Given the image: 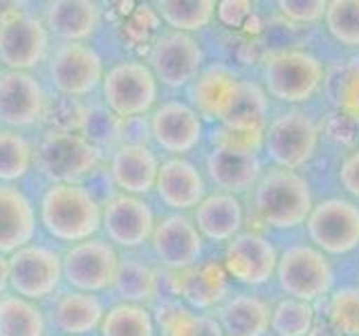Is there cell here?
<instances>
[{"label":"cell","mask_w":359,"mask_h":336,"mask_svg":"<svg viewBox=\"0 0 359 336\" xmlns=\"http://www.w3.org/2000/svg\"><path fill=\"white\" fill-rule=\"evenodd\" d=\"M45 108H48V99L36 76L14 70L0 74V123L3 126H34L45 117Z\"/></svg>","instance_id":"obj_18"},{"label":"cell","mask_w":359,"mask_h":336,"mask_svg":"<svg viewBox=\"0 0 359 336\" xmlns=\"http://www.w3.org/2000/svg\"><path fill=\"white\" fill-rule=\"evenodd\" d=\"M110 291L115 294V298H119V302L146 305L157 294V276L149 265L133 260V258H126V260L119 258Z\"/></svg>","instance_id":"obj_31"},{"label":"cell","mask_w":359,"mask_h":336,"mask_svg":"<svg viewBox=\"0 0 359 336\" xmlns=\"http://www.w3.org/2000/svg\"><path fill=\"white\" fill-rule=\"evenodd\" d=\"M99 164V148H95L81 132L48 130L34 148V166L52 184H79Z\"/></svg>","instance_id":"obj_4"},{"label":"cell","mask_w":359,"mask_h":336,"mask_svg":"<svg viewBox=\"0 0 359 336\" xmlns=\"http://www.w3.org/2000/svg\"><path fill=\"white\" fill-rule=\"evenodd\" d=\"M149 67L153 70L157 83L166 88H184L196 81V76L205 67V52L194 34H182L168 29L155 38Z\"/></svg>","instance_id":"obj_10"},{"label":"cell","mask_w":359,"mask_h":336,"mask_svg":"<svg viewBox=\"0 0 359 336\" xmlns=\"http://www.w3.org/2000/svg\"><path fill=\"white\" fill-rule=\"evenodd\" d=\"M328 321L341 336H359V287H341L330 296Z\"/></svg>","instance_id":"obj_39"},{"label":"cell","mask_w":359,"mask_h":336,"mask_svg":"<svg viewBox=\"0 0 359 336\" xmlns=\"http://www.w3.org/2000/svg\"><path fill=\"white\" fill-rule=\"evenodd\" d=\"M216 321L227 336H263L269 330L272 309L256 296H233L218 307Z\"/></svg>","instance_id":"obj_28"},{"label":"cell","mask_w":359,"mask_h":336,"mask_svg":"<svg viewBox=\"0 0 359 336\" xmlns=\"http://www.w3.org/2000/svg\"><path fill=\"white\" fill-rule=\"evenodd\" d=\"M41 227L59 242H83L101 231V202L83 184H52L41 200Z\"/></svg>","instance_id":"obj_1"},{"label":"cell","mask_w":359,"mask_h":336,"mask_svg":"<svg viewBox=\"0 0 359 336\" xmlns=\"http://www.w3.org/2000/svg\"><path fill=\"white\" fill-rule=\"evenodd\" d=\"M278 9L287 20L306 25V22H317L323 18L328 3L325 0H280Z\"/></svg>","instance_id":"obj_42"},{"label":"cell","mask_w":359,"mask_h":336,"mask_svg":"<svg viewBox=\"0 0 359 336\" xmlns=\"http://www.w3.org/2000/svg\"><path fill=\"white\" fill-rule=\"evenodd\" d=\"M34 166V146L16 130H0V184H14Z\"/></svg>","instance_id":"obj_36"},{"label":"cell","mask_w":359,"mask_h":336,"mask_svg":"<svg viewBox=\"0 0 359 336\" xmlns=\"http://www.w3.org/2000/svg\"><path fill=\"white\" fill-rule=\"evenodd\" d=\"M45 115L50 117V130L63 132H83L86 126V106L79 104V99L61 97L54 101V106L45 108Z\"/></svg>","instance_id":"obj_41"},{"label":"cell","mask_w":359,"mask_h":336,"mask_svg":"<svg viewBox=\"0 0 359 336\" xmlns=\"http://www.w3.org/2000/svg\"><path fill=\"white\" fill-rule=\"evenodd\" d=\"M104 300L97 294L67 289L54 298L50 307V325L63 336H86L99 330L104 321Z\"/></svg>","instance_id":"obj_25"},{"label":"cell","mask_w":359,"mask_h":336,"mask_svg":"<svg viewBox=\"0 0 359 336\" xmlns=\"http://www.w3.org/2000/svg\"><path fill=\"white\" fill-rule=\"evenodd\" d=\"M63 258L50 246L27 244L9 255V289L27 300H43L59 289Z\"/></svg>","instance_id":"obj_9"},{"label":"cell","mask_w":359,"mask_h":336,"mask_svg":"<svg viewBox=\"0 0 359 336\" xmlns=\"http://www.w3.org/2000/svg\"><path fill=\"white\" fill-rule=\"evenodd\" d=\"M155 9L168 27L182 34L205 29L216 18V3L211 0H164L155 3Z\"/></svg>","instance_id":"obj_34"},{"label":"cell","mask_w":359,"mask_h":336,"mask_svg":"<svg viewBox=\"0 0 359 336\" xmlns=\"http://www.w3.org/2000/svg\"><path fill=\"white\" fill-rule=\"evenodd\" d=\"M151 139L157 148L173 157L191 153L202 139V117L184 101H164L157 106L149 121Z\"/></svg>","instance_id":"obj_16"},{"label":"cell","mask_w":359,"mask_h":336,"mask_svg":"<svg viewBox=\"0 0 359 336\" xmlns=\"http://www.w3.org/2000/svg\"><path fill=\"white\" fill-rule=\"evenodd\" d=\"M308 336H341V334L332 328L328 318H321V321H314Z\"/></svg>","instance_id":"obj_45"},{"label":"cell","mask_w":359,"mask_h":336,"mask_svg":"<svg viewBox=\"0 0 359 336\" xmlns=\"http://www.w3.org/2000/svg\"><path fill=\"white\" fill-rule=\"evenodd\" d=\"M157 325L164 336H224L216 318L209 314H198L177 300L160 307Z\"/></svg>","instance_id":"obj_32"},{"label":"cell","mask_w":359,"mask_h":336,"mask_svg":"<svg viewBox=\"0 0 359 336\" xmlns=\"http://www.w3.org/2000/svg\"><path fill=\"white\" fill-rule=\"evenodd\" d=\"M39 229L32 200L14 184H0V253L11 255L32 244Z\"/></svg>","instance_id":"obj_20"},{"label":"cell","mask_w":359,"mask_h":336,"mask_svg":"<svg viewBox=\"0 0 359 336\" xmlns=\"http://www.w3.org/2000/svg\"><path fill=\"white\" fill-rule=\"evenodd\" d=\"M202 235L196 227V222L175 213L166 216L160 222H155L151 235V246L155 258L171 272H182L200 262L202 255Z\"/></svg>","instance_id":"obj_17"},{"label":"cell","mask_w":359,"mask_h":336,"mask_svg":"<svg viewBox=\"0 0 359 336\" xmlns=\"http://www.w3.org/2000/svg\"><path fill=\"white\" fill-rule=\"evenodd\" d=\"M50 83L61 97H88L104 83V59L88 43H61L50 56Z\"/></svg>","instance_id":"obj_6"},{"label":"cell","mask_w":359,"mask_h":336,"mask_svg":"<svg viewBox=\"0 0 359 336\" xmlns=\"http://www.w3.org/2000/svg\"><path fill=\"white\" fill-rule=\"evenodd\" d=\"M276 278L280 289L290 298L312 302L321 298L323 294H328L334 274L330 262L325 260V255L319 249L299 244V246H290L278 258Z\"/></svg>","instance_id":"obj_11"},{"label":"cell","mask_w":359,"mask_h":336,"mask_svg":"<svg viewBox=\"0 0 359 336\" xmlns=\"http://www.w3.org/2000/svg\"><path fill=\"white\" fill-rule=\"evenodd\" d=\"M278 255L274 244L256 231L238 233L227 242L222 267L241 285H263L276 274Z\"/></svg>","instance_id":"obj_15"},{"label":"cell","mask_w":359,"mask_h":336,"mask_svg":"<svg viewBox=\"0 0 359 336\" xmlns=\"http://www.w3.org/2000/svg\"><path fill=\"white\" fill-rule=\"evenodd\" d=\"M312 190L306 177L294 171H269L254 186V209L263 224L274 229H294L312 211Z\"/></svg>","instance_id":"obj_2"},{"label":"cell","mask_w":359,"mask_h":336,"mask_svg":"<svg viewBox=\"0 0 359 336\" xmlns=\"http://www.w3.org/2000/svg\"><path fill=\"white\" fill-rule=\"evenodd\" d=\"M121 132H123V121L112 115L106 106L86 108V126L81 134L95 148L117 141L121 137Z\"/></svg>","instance_id":"obj_40"},{"label":"cell","mask_w":359,"mask_h":336,"mask_svg":"<svg viewBox=\"0 0 359 336\" xmlns=\"http://www.w3.org/2000/svg\"><path fill=\"white\" fill-rule=\"evenodd\" d=\"M245 213L241 200L231 193H211L196 206L194 222L202 238L211 242H229L238 235Z\"/></svg>","instance_id":"obj_26"},{"label":"cell","mask_w":359,"mask_h":336,"mask_svg":"<svg viewBox=\"0 0 359 336\" xmlns=\"http://www.w3.org/2000/svg\"><path fill=\"white\" fill-rule=\"evenodd\" d=\"M323 18L337 43L346 48H359V0H332Z\"/></svg>","instance_id":"obj_38"},{"label":"cell","mask_w":359,"mask_h":336,"mask_svg":"<svg viewBox=\"0 0 359 336\" xmlns=\"http://www.w3.org/2000/svg\"><path fill=\"white\" fill-rule=\"evenodd\" d=\"M101 9L88 0H56L45 9L43 22L50 34L65 43H86L99 27Z\"/></svg>","instance_id":"obj_27"},{"label":"cell","mask_w":359,"mask_h":336,"mask_svg":"<svg viewBox=\"0 0 359 336\" xmlns=\"http://www.w3.org/2000/svg\"><path fill=\"white\" fill-rule=\"evenodd\" d=\"M155 216L144 197L117 193L101 204V231L112 246L137 249L151 242Z\"/></svg>","instance_id":"obj_14"},{"label":"cell","mask_w":359,"mask_h":336,"mask_svg":"<svg viewBox=\"0 0 359 336\" xmlns=\"http://www.w3.org/2000/svg\"><path fill=\"white\" fill-rule=\"evenodd\" d=\"M243 78L227 65H209L202 67V72L196 76V81L189 85L191 108L200 117L222 121L231 101L238 92Z\"/></svg>","instance_id":"obj_23"},{"label":"cell","mask_w":359,"mask_h":336,"mask_svg":"<svg viewBox=\"0 0 359 336\" xmlns=\"http://www.w3.org/2000/svg\"><path fill=\"white\" fill-rule=\"evenodd\" d=\"M155 190L164 206L173 211H189L207 197V182L184 157H168L157 171Z\"/></svg>","instance_id":"obj_19"},{"label":"cell","mask_w":359,"mask_h":336,"mask_svg":"<svg viewBox=\"0 0 359 336\" xmlns=\"http://www.w3.org/2000/svg\"><path fill=\"white\" fill-rule=\"evenodd\" d=\"M339 182L346 188V193L359 200V150L346 155V160L339 166Z\"/></svg>","instance_id":"obj_44"},{"label":"cell","mask_w":359,"mask_h":336,"mask_svg":"<svg viewBox=\"0 0 359 336\" xmlns=\"http://www.w3.org/2000/svg\"><path fill=\"white\" fill-rule=\"evenodd\" d=\"M99 336H155V318L144 305L117 302L104 314Z\"/></svg>","instance_id":"obj_35"},{"label":"cell","mask_w":359,"mask_h":336,"mask_svg":"<svg viewBox=\"0 0 359 336\" xmlns=\"http://www.w3.org/2000/svg\"><path fill=\"white\" fill-rule=\"evenodd\" d=\"M101 92H104V106L112 115L121 121H128L149 115L155 108L160 83L149 63L126 59L108 67Z\"/></svg>","instance_id":"obj_3"},{"label":"cell","mask_w":359,"mask_h":336,"mask_svg":"<svg viewBox=\"0 0 359 336\" xmlns=\"http://www.w3.org/2000/svg\"><path fill=\"white\" fill-rule=\"evenodd\" d=\"M63 280L70 289L99 294L112 287L117 274L119 253L106 238L76 242L63 255Z\"/></svg>","instance_id":"obj_8"},{"label":"cell","mask_w":359,"mask_h":336,"mask_svg":"<svg viewBox=\"0 0 359 336\" xmlns=\"http://www.w3.org/2000/svg\"><path fill=\"white\" fill-rule=\"evenodd\" d=\"M48 318L34 300L16 294L0 296V336H45Z\"/></svg>","instance_id":"obj_30"},{"label":"cell","mask_w":359,"mask_h":336,"mask_svg":"<svg viewBox=\"0 0 359 336\" xmlns=\"http://www.w3.org/2000/svg\"><path fill=\"white\" fill-rule=\"evenodd\" d=\"M269 325L278 336H308L314 325V309L306 300L285 298L272 309Z\"/></svg>","instance_id":"obj_37"},{"label":"cell","mask_w":359,"mask_h":336,"mask_svg":"<svg viewBox=\"0 0 359 336\" xmlns=\"http://www.w3.org/2000/svg\"><path fill=\"white\" fill-rule=\"evenodd\" d=\"M319 141L317 123L301 110H290L276 117L265 130V153L269 162H274L283 171H297L306 166Z\"/></svg>","instance_id":"obj_7"},{"label":"cell","mask_w":359,"mask_h":336,"mask_svg":"<svg viewBox=\"0 0 359 336\" xmlns=\"http://www.w3.org/2000/svg\"><path fill=\"white\" fill-rule=\"evenodd\" d=\"M9 287V255L0 253V296L5 294Z\"/></svg>","instance_id":"obj_46"},{"label":"cell","mask_w":359,"mask_h":336,"mask_svg":"<svg viewBox=\"0 0 359 336\" xmlns=\"http://www.w3.org/2000/svg\"><path fill=\"white\" fill-rule=\"evenodd\" d=\"M50 31L45 22L25 11H9L0 18V63L7 70L29 72L48 54Z\"/></svg>","instance_id":"obj_12"},{"label":"cell","mask_w":359,"mask_h":336,"mask_svg":"<svg viewBox=\"0 0 359 336\" xmlns=\"http://www.w3.org/2000/svg\"><path fill=\"white\" fill-rule=\"evenodd\" d=\"M325 92L330 104L353 123L359 121V56L341 61L325 74Z\"/></svg>","instance_id":"obj_33"},{"label":"cell","mask_w":359,"mask_h":336,"mask_svg":"<svg viewBox=\"0 0 359 336\" xmlns=\"http://www.w3.org/2000/svg\"><path fill=\"white\" fill-rule=\"evenodd\" d=\"M310 240L325 253H351L359 246V206L332 197L312 206L306 220Z\"/></svg>","instance_id":"obj_13"},{"label":"cell","mask_w":359,"mask_h":336,"mask_svg":"<svg viewBox=\"0 0 359 336\" xmlns=\"http://www.w3.org/2000/svg\"><path fill=\"white\" fill-rule=\"evenodd\" d=\"M267 121V97L261 85L241 81L227 115L220 121L224 130L241 134H265Z\"/></svg>","instance_id":"obj_29"},{"label":"cell","mask_w":359,"mask_h":336,"mask_svg":"<svg viewBox=\"0 0 359 336\" xmlns=\"http://www.w3.org/2000/svg\"><path fill=\"white\" fill-rule=\"evenodd\" d=\"M207 173L222 193L238 195L254 188L261 179V162L254 150L213 146L207 157Z\"/></svg>","instance_id":"obj_22"},{"label":"cell","mask_w":359,"mask_h":336,"mask_svg":"<svg viewBox=\"0 0 359 336\" xmlns=\"http://www.w3.org/2000/svg\"><path fill=\"white\" fill-rule=\"evenodd\" d=\"M173 291L191 309H209L224 302L229 294V276L218 262H198L173 272Z\"/></svg>","instance_id":"obj_24"},{"label":"cell","mask_w":359,"mask_h":336,"mask_svg":"<svg viewBox=\"0 0 359 336\" xmlns=\"http://www.w3.org/2000/svg\"><path fill=\"white\" fill-rule=\"evenodd\" d=\"M267 92L285 104H303L319 92L325 81L323 63L306 50H280L269 54L263 67Z\"/></svg>","instance_id":"obj_5"},{"label":"cell","mask_w":359,"mask_h":336,"mask_svg":"<svg viewBox=\"0 0 359 336\" xmlns=\"http://www.w3.org/2000/svg\"><path fill=\"white\" fill-rule=\"evenodd\" d=\"M216 16L227 27H243L252 16V3L247 0H222L216 5Z\"/></svg>","instance_id":"obj_43"},{"label":"cell","mask_w":359,"mask_h":336,"mask_svg":"<svg viewBox=\"0 0 359 336\" xmlns=\"http://www.w3.org/2000/svg\"><path fill=\"white\" fill-rule=\"evenodd\" d=\"M160 160L146 144H121L110 157V177L126 195H146L155 188Z\"/></svg>","instance_id":"obj_21"}]
</instances>
